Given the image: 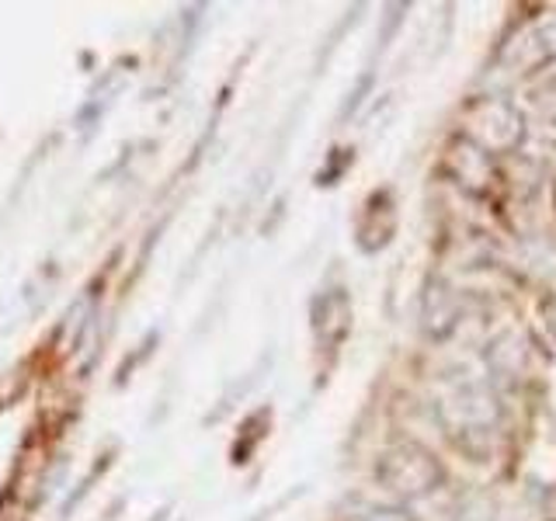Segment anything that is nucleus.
Returning a JSON list of instances; mask_svg holds the SVG:
<instances>
[{
    "mask_svg": "<svg viewBox=\"0 0 556 521\" xmlns=\"http://www.w3.org/2000/svg\"><path fill=\"white\" fill-rule=\"evenodd\" d=\"M379 480L400 497H425L445 480V469L439 459L421 445H396L379 462Z\"/></svg>",
    "mask_w": 556,
    "mask_h": 521,
    "instance_id": "nucleus-1",
    "label": "nucleus"
},
{
    "mask_svg": "<svg viewBox=\"0 0 556 521\" xmlns=\"http://www.w3.org/2000/svg\"><path fill=\"white\" fill-rule=\"evenodd\" d=\"M442 417L448 421L452 434H486L494 424V407H491V396H486L483 390H473V386H466L459 390L456 396L448 399V404H442Z\"/></svg>",
    "mask_w": 556,
    "mask_h": 521,
    "instance_id": "nucleus-2",
    "label": "nucleus"
},
{
    "mask_svg": "<svg viewBox=\"0 0 556 521\" xmlns=\"http://www.w3.org/2000/svg\"><path fill=\"white\" fill-rule=\"evenodd\" d=\"M473 122H477V136H483L486 129H491V136L483 139V143L491 147V150H511L521 139V115L511 109L508 101H483V104H477Z\"/></svg>",
    "mask_w": 556,
    "mask_h": 521,
    "instance_id": "nucleus-3",
    "label": "nucleus"
},
{
    "mask_svg": "<svg viewBox=\"0 0 556 521\" xmlns=\"http://www.w3.org/2000/svg\"><path fill=\"white\" fill-rule=\"evenodd\" d=\"M355 521H410L404 511H393V508H376V511H369V514H362V518H355Z\"/></svg>",
    "mask_w": 556,
    "mask_h": 521,
    "instance_id": "nucleus-4",
    "label": "nucleus"
},
{
    "mask_svg": "<svg viewBox=\"0 0 556 521\" xmlns=\"http://www.w3.org/2000/svg\"><path fill=\"white\" fill-rule=\"evenodd\" d=\"M546 313H549V330H553V334H556V306L549 303V306H546Z\"/></svg>",
    "mask_w": 556,
    "mask_h": 521,
    "instance_id": "nucleus-5",
    "label": "nucleus"
}]
</instances>
